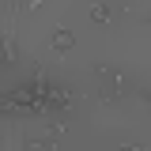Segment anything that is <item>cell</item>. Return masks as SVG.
<instances>
[{
	"instance_id": "cell-7",
	"label": "cell",
	"mask_w": 151,
	"mask_h": 151,
	"mask_svg": "<svg viewBox=\"0 0 151 151\" xmlns=\"http://www.w3.org/2000/svg\"><path fill=\"white\" fill-rule=\"evenodd\" d=\"M132 94H136V98H140V102H144V106L151 110V83H140V87H136Z\"/></svg>"
},
{
	"instance_id": "cell-2",
	"label": "cell",
	"mask_w": 151,
	"mask_h": 151,
	"mask_svg": "<svg viewBox=\"0 0 151 151\" xmlns=\"http://www.w3.org/2000/svg\"><path fill=\"white\" fill-rule=\"evenodd\" d=\"M87 19H91V27H117V4H110V0H91L87 4Z\"/></svg>"
},
{
	"instance_id": "cell-4",
	"label": "cell",
	"mask_w": 151,
	"mask_h": 151,
	"mask_svg": "<svg viewBox=\"0 0 151 151\" xmlns=\"http://www.w3.org/2000/svg\"><path fill=\"white\" fill-rule=\"evenodd\" d=\"M0 60H4V68H15L19 64V38L12 30L0 34Z\"/></svg>"
},
{
	"instance_id": "cell-1",
	"label": "cell",
	"mask_w": 151,
	"mask_h": 151,
	"mask_svg": "<svg viewBox=\"0 0 151 151\" xmlns=\"http://www.w3.org/2000/svg\"><path fill=\"white\" fill-rule=\"evenodd\" d=\"M91 76H94V87H98V102H106V106H121V102H129L132 98V79L117 64H106V60H94L91 64Z\"/></svg>"
},
{
	"instance_id": "cell-6",
	"label": "cell",
	"mask_w": 151,
	"mask_h": 151,
	"mask_svg": "<svg viewBox=\"0 0 151 151\" xmlns=\"http://www.w3.org/2000/svg\"><path fill=\"white\" fill-rule=\"evenodd\" d=\"M15 113H23V110H19V106L8 98V94H0V121H12Z\"/></svg>"
},
{
	"instance_id": "cell-3",
	"label": "cell",
	"mask_w": 151,
	"mask_h": 151,
	"mask_svg": "<svg viewBox=\"0 0 151 151\" xmlns=\"http://www.w3.org/2000/svg\"><path fill=\"white\" fill-rule=\"evenodd\" d=\"M49 45H53V53H72V45H76V30L72 27H64V23H60V27H53V34H49Z\"/></svg>"
},
{
	"instance_id": "cell-5",
	"label": "cell",
	"mask_w": 151,
	"mask_h": 151,
	"mask_svg": "<svg viewBox=\"0 0 151 151\" xmlns=\"http://www.w3.org/2000/svg\"><path fill=\"white\" fill-rule=\"evenodd\" d=\"M19 147L23 151H53V147H60V140H53L49 132H45V136H23Z\"/></svg>"
},
{
	"instance_id": "cell-8",
	"label": "cell",
	"mask_w": 151,
	"mask_h": 151,
	"mask_svg": "<svg viewBox=\"0 0 151 151\" xmlns=\"http://www.w3.org/2000/svg\"><path fill=\"white\" fill-rule=\"evenodd\" d=\"M140 27H144V30H151V12H144V15H140Z\"/></svg>"
}]
</instances>
